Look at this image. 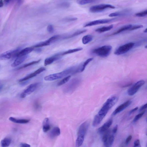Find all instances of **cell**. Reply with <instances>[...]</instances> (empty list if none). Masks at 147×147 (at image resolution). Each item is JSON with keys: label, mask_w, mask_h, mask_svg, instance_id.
Returning a JSON list of instances; mask_svg holds the SVG:
<instances>
[{"label": "cell", "mask_w": 147, "mask_h": 147, "mask_svg": "<svg viewBox=\"0 0 147 147\" xmlns=\"http://www.w3.org/2000/svg\"><path fill=\"white\" fill-rule=\"evenodd\" d=\"M77 73H78V67L73 66L68 68L61 72L46 76L44 79L46 81H52L67 76L70 74L73 75Z\"/></svg>", "instance_id": "obj_1"}, {"label": "cell", "mask_w": 147, "mask_h": 147, "mask_svg": "<svg viewBox=\"0 0 147 147\" xmlns=\"http://www.w3.org/2000/svg\"><path fill=\"white\" fill-rule=\"evenodd\" d=\"M118 100V97L117 95H113L109 97L105 102L97 115L103 119L108 111L116 103Z\"/></svg>", "instance_id": "obj_2"}, {"label": "cell", "mask_w": 147, "mask_h": 147, "mask_svg": "<svg viewBox=\"0 0 147 147\" xmlns=\"http://www.w3.org/2000/svg\"><path fill=\"white\" fill-rule=\"evenodd\" d=\"M112 49V47L110 46H104L93 49L92 52L98 56L106 57L109 55Z\"/></svg>", "instance_id": "obj_3"}, {"label": "cell", "mask_w": 147, "mask_h": 147, "mask_svg": "<svg viewBox=\"0 0 147 147\" xmlns=\"http://www.w3.org/2000/svg\"><path fill=\"white\" fill-rule=\"evenodd\" d=\"M135 45V43L133 42L128 43L120 46L116 49L114 54L115 55H120L126 53L131 50Z\"/></svg>", "instance_id": "obj_4"}, {"label": "cell", "mask_w": 147, "mask_h": 147, "mask_svg": "<svg viewBox=\"0 0 147 147\" xmlns=\"http://www.w3.org/2000/svg\"><path fill=\"white\" fill-rule=\"evenodd\" d=\"M115 7L110 4H103L92 6L89 9V11L95 13L101 12L108 8L114 9Z\"/></svg>", "instance_id": "obj_5"}, {"label": "cell", "mask_w": 147, "mask_h": 147, "mask_svg": "<svg viewBox=\"0 0 147 147\" xmlns=\"http://www.w3.org/2000/svg\"><path fill=\"white\" fill-rule=\"evenodd\" d=\"M60 38H61V36L59 35H54L46 41L38 43V44L35 45L32 47L34 48H40L44 47V46H49L53 43L54 42L60 39Z\"/></svg>", "instance_id": "obj_6"}, {"label": "cell", "mask_w": 147, "mask_h": 147, "mask_svg": "<svg viewBox=\"0 0 147 147\" xmlns=\"http://www.w3.org/2000/svg\"><path fill=\"white\" fill-rule=\"evenodd\" d=\"M39 85V83H36L32 84L28 86L21 94L20 96L21 98H25L27 96L30 95L34 92L38 88Z\"/></svg>", "instance_id": "obj_7"}, {"label": "cell", "mask_w": 147, "mask_h": 147, "mask_svg": "<svg viewBox=\"0 0 147 147\" xmlns=\"http://www.w3.org/2000/svg\"><path fill=\"white\" fill-rule=\"evenodd\" d=\"M80 79L75 78L73 79L65 87L64 90L67 92H72L79 85Z\"/></svg>", "instance_id": "obj_8"}, {"label": "cell", "mask_w": 147, "mask_h": 147, "mask_svg": "<svg viewBox=\"0 0 147 147\" xmlns=\"http://www.w3.org/2000/svg\"><path fill=\"white\" fill-rule=\"evenodd\" d=\"M145 83L144 80H140L137 82L128 89L127 92L128 95L131 96L134 95L145 84Z\"/></svg>", "instance_id": "obj_9"}, {"label": "cell", "mask_w": 147, "mask_h": 147, "mask_svg": "<svg viewBox=\"0 0 147 147\" xmlns=\"http://www.w3.org/2000/svg\"><path fill=\"white\" fill-rule=\"evenodd\" d=\"M46 70V68L44 67H41L39 68L35 72L29 74L28 75L26 76L24 78L20 79L19 81L20 82L27 81V80L30 79L33 77H36L37 75H39L42 72H44Z\"/></svg>", "instance_id": "obj_10"}, {"label": "cell", "mask_w": 147, "mask_h": 147, "mask_svg": "<svg viewBox=\"0 0 147 147\" xmlns=\"http://www.w3.org/2000/svg\"><path fill=\"white\" fill-rule=\"evenodd\" d=\"M115 20L114 18L113 19H103L95 20L86 24L84 26V27H90V26L97 25L108 23L111 22Z\"/></svg>", "instance_id": "obj_11"}, {"label": "cell", "mask_w": 147, "mask_h": 147, "mask_svg": "<svg viewBox=\"0 0 147 147\" xmlns=\"http://www.w3.org/2000/svg\"><path fill=\"white\" fill-rule=\"evenodd\" d=\"M89 125V122L87 121L85 122L82 124L79 128L78 132V135L85 137L87 132Z\"/></svg>", "instance_id": "obj_12"}, {"label": "cell", "mask_w": 147, "mask_h": 147, "mask_svg": "<svg viewBox=\"0 0 147 147\" xmlns=\"http://www.w3.org/2000/svg\"><path fill=\"white\" fill-rule=\"evenodd\" d=\"M132 101H131L128 100L125 102L120 106H119L118 107L116 108V109L113 112L112 115L113 116H115L117 114L123 111L128 106H129L131 104Z\"/></svg>", "instance_id": "obj_13"}, {"label": "cell", "mask_w": 147, "mask_h": 147, "mask_svg": "<svg viewBox=\"0 0 147 147\" xmlns=\"http://www.w3.org/2000/svg\"><path fill=\"white\" fill-rule=\"evenodd\" d=\"M62 56L60 53H59L46 59L44 61L45 66H46L51 64L54 62L60 59Z\"/></svg>", "instance_id": "obj_14"}, {"label": "cell", "mask_w": 147, "mask_h": 147, "mask_svg": "<svg viewBox=\"0 0 147 147\" xmlns=\"http://www.w3.org/2000/svg\"><path fill=\"white\" fill-rule=\"evenodd\" d=\"M113 123L112 119H111L106 122L101 126L99 128L98 132L99 133L101 134L108 130L112 125Z\"/></svg>", "instance_id": "obj_15"}, {"label": "cell", "mask_w": 147, "mask_h": 147, "mask_svg": "<svg viewBox=\"0 0 147 147\" xmlns=\"http://www.w3.org/2000/svg\"><path fill=\"white\" fill-rule=\"evenodd\" d=\"M28 56L27 55H26L17 57L16 59L11 65V66L12 67H15L19 65L27 59Z\"/></svg>", "instance_id": "obj_16"}, {"label": "cell", "mask_w": 147, "mask_h": 147, "mask_svg": "<svg viewBox=\"0 0 147 147\" xmlns=\"http://www.w3.org/2000/svg\"><path fill=\"white\" fill-rule=\"evenodd\" d=\"M60 134V128L58 127H55L49 133V136L51 139H54L58 137Z\"/></svg>", "instance_id": "obj_17"}, {"label": "cell", "mask_w": 147, "mask_h": 147, "mask_svg": "<svg viewBox=\"0 0 147 147\" xmlns=\"http://www.w3.org/2000/svg\"><path fill=\"white\" fill-rule=\"evenodd\" d=\"M86 31H87V30L86 29L77 31L74 32L71 34L64 37L63 38L64 39H67L73 38L74 37L78 36L79 35L81 34L84 33Z\"/></svg>", "instance_id": "obj_18"}, {"label": "cell", "mask_w": 147, "mask_h": 147, "mask_svg": "<svg viewBox=\"0 0 147 147\" xmlns=\"http://www.w3.org/2000/svg\"><path fill=\"white\" fill-rule=\"evenodd\" d=\"M130 14L129 11L124 10L121 12H116L111 13L109 15L110 17L116 16H127Z\"/></svg>", "instance_id": "obj_19"}, {"label": "cell", "mask_w": 147, "mask_h": 147, "mask_svg": "<svg viewBox=\"0 0 147 147\" xmlns=\"http://www.w3.org/2000/svg\"><path fill=\"white\" fill-rule=\"evenodd\" d=\"M34 49V48L33 47H28L23 49L18 53L17 57L20 56L27 55L28 54L32 52L33 50Z\"/></svg>", "instance_id": "obj_20"}, {"label": "cell", "mask_w": 147, "mask_h": 147, "mask_svg": "<svg viewBox=\"0 0 147 147\" xmlns=\"http://www.w3.org/2000/svg\"><path fill=\"white\" fill-rule=\"evenodd\" d=\"M13 51H9L0 55V61L10 59L12 57Z\"/></svg>", "instance_id": "obj_21"}, {"label": "cell", "mask_w": 147, "mask_h": 147, "mask_svg": "<svg viewBox=\"0 0 147 147\" xmlns=\"http://www.w3.org/2000/svg\"><path fill=\"white\" fill-rule=\"evenodd\" d=\"M9 120L13 123L17 124H25L29 123L30 120L24 119H18L13 117H10Z\"/></svg>", "instance_id": "obj_22"}, {"label": "cell", "mask_w": 147, "mask_h": 147, "mask_svg": "<svg viewBox=\"0 0 147 147\" xmlns=\"http://www.w3.org/2000/svg\"><path fill=\"white\" fill-rule=\"evenodd\" d=\"M43 131L45 132H47L50 129V125L49 124V119L48 118L45 119L43 122Z\"/></svg>", "instance_id": "obj_23"}, {"label": "cell", "mask_w": 147, "mask_h": 147, "mask_svg": "<svg viewBox=\"0 0 147 147\" xmlns=\"http://www.w3.org/2000/svg\"><path fill=\"white\" fill-rule=\"evenodd\" d=\"M93 58H91L88 59L81 66H78L79 72H82L85 70V69L88 64L92 61Z\"/></svg>", "instance_id": "obj_24"}, {"label": "cell", "mask_w": 147, "mask_h": 147, "mask_svg": "<svg viewBox=\"0 0 147 147\" xmlns=\"http://www.w3.org/2000/svg\"><path fill=\"white\" fill-rule=\"evenodd\" d=\"M83 48H82L80 47L76 48L69 49V50L60 53L61 55L62 56L64 55L69 54H70L74 53L76 52L79 51H80L82 50Z\"/></svg>", "instance_id": "obj_25"}, {"label": "cell", "mask_w": 147, "mask_h": 147, "mask_svg": "<svg viewBox=\"0 0 147 147\" xmlns=\"http://www.w3.org/2000/svg\"><path fill=\"white\" fill-rule=\"evenodd\" d=\"M132 26V24H128L123 26V27L120 28L118 30L114 32V33L111 35H116L117 34L121 33V32L129 30Z\"/></svg>", "instance_id": "obj_26"}, {"label": "cell", "mask_w": 147, "mask_h": 147, "mask_svg": "<svg viewBox=\"0 0 147 147\" xmlns=\"http://www.w3.org/2000/svg\"><path fill=\"white\" fill-rule=\"evenodd\" d=\"M113 27V25H110L107 26V27H103L99 28L96 29L95 31L99 32V33H102V32L108 31L112 29Z\"/></svg>", "instance_id": "obj_27"}, {"label": "cell", "mask_w": 147, "mask_h": 147, "mask_svg": "<svg viewBox=\"0 0 147 147\" xmlns=\"http://www.w3.org/2000/svg\"><path fill=\"white\" fill-rule=\"evenodd\" d=\"M11 139L9 138H6L1 140V145L3 147H8L11 143Z\"/></svg>", "instance_id": "obj_28"}, {"label": "cell", "mask_w": 147, "mask_h": 147, "mask_svg": "<svg viewBox=\"0 0 147 147\" xmlns=\"http://www.w3.org/2000/svg\"><path fill=\"white\" fill-rule=\"evenodd\" d=\"M93 37L92 35H87L84 36L82 39V42L83 44L86 45L90 42L93 39Z\"/></svg>", "instance_id": "obj_29"}, {"label": "cell", "mask_w": 147, "mask_h": 147, "mask_svg": "<svg viewBox=\"0 0 147 147\" xmlns=\"http://www.w3.org/2000/svg\"><path fill=\"white\" fill-rule=\"evenodd\" d=\"M85 137L83 136L78 135L76 141V146L77 147L81 146L84 141Z\"/></svg>", "instance_id": "obj_30"}, {"label": "cell", "mask_w": 147, "mask_h": 147, "mask_svg": "<svg viewBox=\"0 0 147 147\" xmlns=\"http://www.w3.org/2000/svg\"><path fill=\"white\" fill-rule=\"evenodd\" d=\"M98 0H78L77 3L80 5H84L86 4L95 3Z\"/></svg>", "instance_id": "obj_31"}, {"label": "cell", "mask_w": 147, "mask_h": 147, "mask_svg": "<svg viewBox=\"0 0 147 147\" xmlns=\"http://www.w3.org/2000/svg\"><path fill=\"white\" fill-rule=\"evenodd\" d=\"M114 140V137L113 135H110L107 142L104 146L106 147H111L113 144Z\"/></svg>", "instance_id": "obj_32"}, {"label": "cell", "mask_w": 147, "mask_h": 147, "mask_svg": "<svg viewBox=\"0 0 147 147\" xmlns=\"http://www.w3.org/2000/svg\"><path fill=\"white\" fill-rule=\"evenodd\" d=\"M41 61V59L37 61H35L27 63V64H26L24 65L23 66H21V67L19 68L18 69V70H20L24 69V68H27L29 67L30 66L33 65H35L38 64L39 63L40 61Z\"/></svg>", "instance_id": "obj_33"}, {"label": "cell", "mask_w": 147, "mask_h": 147, "mask_svg": "<svg viewBox=\"0 0 147 147\" xmlns=\"http://www.w3.org/2000/svg\"><path fill=\"white\" fill-rule=\"evenodd\" d=\"M105 133L103 136L102 140L103 143L104 145L106 144L110 135V130H107L105 132Z\"/></svg>", "instance_id": "obj_34"}, {"label": "cell", "mask_w": 147, "mask_h": 147, "mask_svg": "<svg viewBox=\"0 0 147 147\" xmlns=\"http://www.w3.org/2000/svg\"><path fill=\"white\" fill-rule=\"evenodd\" d=\"M71 76L70 75H69L67 76L64 78L61 81H60L59 82H58L57 84V85L58 86H60L64 85L66 83L68 82L69 81L70 79L71 78Z\"/></svg>", "instance_id": "obj_35"}, {"label": "cell", "mask_w": 147, "mask_h": 147, "mask_svg": "<svg viewBox=\"0 0 147 147\" xmlns=\"http://www.w3.org/2000/svg\"><path fill=\"white\" fill-rule=\"evenodd\" d=\"M70 6V3L66 1L60 3L58 4V7L61 8H69Z\"/></svg>", "instance_id": "obj_36"}, {"label": "cell", "mask_w": 147, "mask_h": 147, "mask_svg": "<svg viewBox=\"0 0 147 147\" xmlns=\"http://www.w3.org/2000/svg\"><path fill=\"white\" fill-rule=\"evenodd\" d=\"M147 15V10H145L144 11L136 13L135 16L138 17H143L146 16Z\"/></svg>", "instance_id": "obj_37"}, {"label": "cell", "mask_w": 147, "mask_h": 147, "mask_svg": "<svg viewBox=\"0 0 147 147\" xmlns=\"http://www.w3.org/2000/svg\"><path fill=\"white\" fill-rule=\"evenodd\" d=\"M145 112V111H144L141 113H140L138 114L135 117H134L133 120V122L134 123H135L139 119L141 118L142 116H143V114H144Z\"/></svg>", "instance_id": "obj_38"}, {"label": "cell", "mask_w": 147, "mask_h": 147, "mask_svg": "<svg viewBox=\"0 0 147 147\" xmlns=\"http://www.w3.org/2000/svg\"><path fill=\"white\" fill-rule=\"evenodd\" d=\"M143 27V26L142 25H136L133 26L132 25L131 27L129 29V31H133L137 30V29L141 28Z\"/></svg>", "instance_id": "obj_39"}, {"label": "cell", "mask_w": 147, "mask_h": 147, "mask_svg": "<svg viewBox=\"0 0 147 147\" xmlns=\"http://www.w3.org/2000/svg\"><path fill=\"white\" fill-rule=\"evenodd\" d=\"M47 30L49 33H52L54 32V29L53 26L52 24L48 25L47 28Z\"/></svg>", "instance_id": "obj_40"}, {"label": "cell", "mask_w": 147, "mask_h": 147, "mask_svg": "<svg viewBox=\"0 0 147 147\" xmlns=\"http://www.w3.org/2000/svg\"><path fill=\"white\" fill-rule=\"evenodd\" d=\"M34 107L35 109L37 110H39L41 108V106L40 103L38 101L35 102L34 104Z\"/></svg>", "instance_id": "obj_41"}, {"label": "cell", "mask_w": 147, "mask_h": 147, "mask_svg": "<svg viewBox=\"0 0 147 147\" xmlns=\"http://www.w3.org/2000/svg\"><path fill=\"white\" fill-rule=\"evenodd\" d=\"M140 141L139 139L136 140L134 142V147H140Z\"/></svg>", "instance_id": "obj_42"}, {"label": "cell", "mask_w": 147, "mask_h": 147, "mask_svg": "<svg viewBox=\"0 0 147 147\" xmlns=\"http://www.w3.org/2000/svg\"><path fill=\"white\" fill-rule=\"evenodd\" d=\"M132 137L131 135H130L127 138L125 142V144L126 145H128L131 141L132 139Z\"/></svg>", "instance_id": "obj_43"}, {"label": "cell", "mask_w": 147, "mask_h": 147, "mask_svg": "<svg viewBox=\"0 0 147 147\" xmlns=\"http://www.w3.org/2000/svg\"><path fill=\"white\" fill-rule=\"evenodd\" d=\"M147 108V103L145 104L141 107L139 110V112H141L146 109Z\"/></svg>", "instance_id": "obj_44"}, {"label": "cell", "mask_w": 147, "mask_h": 147, "mask_svg": "<svg viewBox=\"0 0 147 147\" xmlns=\"http://www.w3.org/2000/svg\"><path fill=\"white\" fill-rule=\"evenodd\" d=\"M66 21H76L77 20V18H66Z\"/></svg>", "instance_id": "obj_45"}, {"label": "cell", "mask_w": 147, "mask_h": 147, "mask_svg": "<svg viewBox=\"0 0 147 147\" xmlns=\"http://www.w3.org/2000/svg\"><path fill=\"white\" fill-rule=\"evenodd\" d=\"M117 128H118V125H116V126L114 127L113 128L112 131V132L113 134H115L116 132Z\"/></svg>", "instance_id": "obj_46"}, {"label": "cell", "mask_w": 147, "mask_h": 147, "mask_svg": "<svg viewBox=\"0 0 147 147\" xmlns=\"http://www.w3.org/2000/svg\"><path fill=\"white\" fill-rule=\"evenodd\" d=\"M20 146L22 147H31L30 145L27 143H22L20 145Z\"/></svg>", "instance_id": "obj_47"}, {"label": "cell", "mask_w": 147, "mask_h": 147, "mask_svg": "<svg viewBox=\"0 0 147 147\" xmlns=\"http://www.w3.org/2000/svg\"><path fill=\"white\" fill-rule=\"evenodd\" d=\"M138 109V107H137L134 108V109H133L131 110L129 112V114L130 115H131L134 112L137 110Z\"/></svg>", "instance_id": "obj_48"}, {"label": "cell", "mask_w": 147, "mask_h": 147, "mask_svg": "<svg viewBox=\"0 0 147 147\" xmlns=\"http://www.w3.org/2000/svg\"><path fill=\"white\" fill-rule=\"evenodd\" d=\"M13 0H4V2L5 5H7L11 2Z\"/></svg>", "instance_id": "obj_49"}, {"label": "cell", "mask_w": 147, "mask_h": 147, "mask_svg": "<svg viewBox=\"0 0 147 147\" xmlns=\"http://www.w3.org/2000/svg\"><path fill=\"white\" fill-rule=\"evenodd\" d=\"M17 4L18 6L22 4L23 0H17Z\"/></svg>", "instance_id": "obj_50"}, {"label": "cell", "mask_w": 147, "mask_h": 147, "mask_svg": "<svg viewBox=\"0 0 147 147\" xmlns=\"http://www.w3.org/2000/svg\"><path fill=\"white\" fill-rule=\"evenodd\" d=\"M38 48V49H37L35 50V51L36 52L38 53H40L41 52L42 49L40 48Z\"/></svg>", "instance_id": "obj_51"}, {"label": "cell", "mask_w": 147, "mask_h": 147, "mask_svg": "<svg viewBox=\"0 0 147 147\" xmlns=\"http://www.w3.org/2000/svg\"><path fill=\"white\" fill-rule=\"evenodd\" d=\"M4 3L3 0H0V7H2L3 6Z\"/></svg>", "instance_id": "obj_52"}, {"label": "cell", "mask_w": 147, "mask_h": 147, "mask_svg": "<svg viewBox=\"0 0 147 147\" xmlns=\"http://www.w3.org/2000/svg\"><path fill=\"white\" fill-rule=\"evenodd\" d=\"M144 32H145V33H146L147 32V29H146L144 31Z\"/></svg>", "instance_id": "obj_53"}, {"label": "cell", "mask_w": 147, "mask_h": 147, "mask_svg": "<svg viewBox=\"0 0 147 147\" xmlns=\"http://www.w3.org/2000/svg\"></svg>", "instance_id": "obj_54"}]
</instances>
